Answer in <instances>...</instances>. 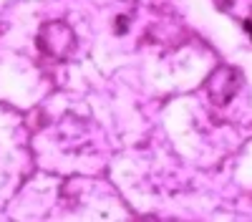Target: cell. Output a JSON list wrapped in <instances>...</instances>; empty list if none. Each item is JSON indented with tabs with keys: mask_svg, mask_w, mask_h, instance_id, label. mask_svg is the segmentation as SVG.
<instances>
[{
	"mask_svg": "<svg viewBox=\"0 0 252 222\" xmlns=\"http://www.w3.org/2000/svg\"><path fill=\"white\" fill-rule=\"evenodd\" d=\"M35 40H38V48L53 61H66L76 51V33L63 20H48V23H43Z\"/></svg>",
	"mask_w": 252,
	"mask_h": 222,
	"instance_id": "cell-1",
	"label": "cell"
},
{
	"mask_svg": "<svg viewBox=\"0 0 252 222\" xmlns=\"http://www.w3.org/2000/svg\"><path fill=\"white\" fill-rule=\"evenodd\" d=\"M242 81H245V76L237 66H220V68L212 71V76L207 78L204 89H207V96H209L212 104L224 106L240 94Z\"/></svg>",
	"mask_w": 252,
	"mask_h": 222,
	"instance_id": "cell-2",
	"label": "cell"
},
{
	"mask_svg": "<svg viewBox=\"0 0 252 222\" xmlns=\"http://www.w3.org/2000/svg\"><path fill=\"white\" fill-rule=\"evenodd\" d=\"M116 33H126V18H116Z\"/></svg>",
	"mask_w": 252,
	"mask_h": 222,
	"instance_id": "cell-3",
	"label": "cell"
},
{
	"mask_svg": "<svg viewBox=\"0 0 252 222\" xmlns=\"http://www.w3.org/2000/svg\"><path fill=\"white\" fill-rule=\"evenodd\" d=\"M245 31L252 35V18H247V20H245Z\"/></svg>",
	"mask_w": 252,
	"mask_h": 222,
	"instance_id": "cell-4",
	"label": "cell"
}]
</instances>
